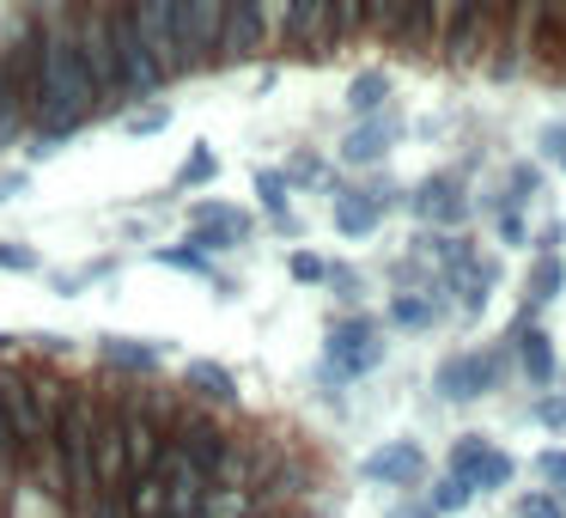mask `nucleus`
Instances as JSON below:
<instances>
[{"label":"nucleus","instance_id":"1","mask_svg":"<svg viewBox=\"0 0 566 518\" xmlns=\"http://www.w3.org/2000/svg\"><path fill=\"white\" fill-rule=\"evenodd\" d=\"M104 116V92L92 80L80 38L67 19H43L38 25V111L31 128H67V135H86V123Z\"/></svg>","mask_w":566,"mask_h":518},{"label":"nucleus","instance_id":"2","mask_svg":"<svg viewBox=\"0 0 566 518\" xmlns=\"http://www.w3.org/2000/svg\"><path fill=\"white\" fill-rule=\"evenodd\" d=\"M104 13H111L116 74H123V111H128V104H140V99H159V92L171 86V74H165V62L147 50L135 13H128V0H104Z\"/></svg>","mask_w":566,"mask_h":518},{"label":"nucleus","instance_id":"3","mask_svg":"<svg viewBox=\"0 0 566 518\" xmlns=\"http://www.w3.org/2000/svg\"><path fill=\"white\" fill-rule=\"evenodd\" d=\"M378 366H384V335H378V323H371L366 311H354V318H335L329 335H323V372H317V379L342 391V384L366 379V372H378Z\"/></svg>","mask_w":566,"mask_h":518},{"label":"nucleus","instance_id":"4","mask_svg":"<svg viewBox=\"0 0 566 518\" xmlns=\"http://www.w3.org/2000/svg\"><path fill=\"white\" fill-rule=\"evenodd\" d=\"M92 396L86 391H62V403H55L50 415V433L43 439L55 445V457H62V469L74 476V494L80 500H92L98 494V481H92Z\"/></svg>","mask_w":566,"mask_h":518},{"label":"nucleus","instance_id":"5","mask_svg":"<svg viewBox=\"0 0 566 518\" xmlns=\"http://www.w3.org/2000/svg\"><path fill=\"white\" fill-rule=\"evenodd\" d=\"M274 43L262 0H220V43H213V68H244Z\"/></svg>","mask_w":566,"mask_h":518},{"label":"nucleus","instance_id":"6","mask_svg":"<svg viewBox=\"0 0 566 518\" xmlns=\"http://www.w3.org/2000/svg\"><path fill=\"white\" fill-rule=\"evenodd\" d=\"M390 208H402V189L396 184H354V189L335 184L329 189V220L342 238H371Z\"/></svg>","mask_w":566,"mask_h":518},{"label":"nucleus","instance_id":"7","mask_svg":"<svg viewBox=\"0 0 566 518\" xmlns=\"http://www.w3.org/2000/svg\"><path fill=\"white\" fill-rule=\"evenodd\" d=\"M74 38H80V55H86L98 92H104V111H123V74H116V43H111V13H104V0H92L86 13H80Z\"/></svg>","mask_w":566,"mask_h":518},{"label":"nucleus","instance_id":"8","mask_svg":"<svg viewBox=\"0 0 566 518\" xmlns=\"http://www.w3.org/2000/svg\"><path fill=\"white\" fill-rule=\"evenodd\" d=\"M250 214L244 208H232V201H196L189 208V238L184 245H196V250H208V257H232V250H244L250 245Z\"/></svg>","mask_w":566,"mask_h":518},{"label":"nucleus","instance_id":"9","mask_svg":"<svg viewBox=\"0 0 566 518\" xmlns=\"http://www.w3.org/2000/svg\"><path fill=\"white\" fill-rule=\"evenodd\" d=\"M0 415H7V427H13L19 464H25V457L43 445L50 421H43V408H38V384H31L25 372H13V366H0Z\"/></svg>","mask_w":566,"mask_h":518},{"label":"nucleus","instance_id":"10","mask_svg":"<svg viewBox=\"0 0 566 518\" xmlns=\"http://www.w3.org/2000/svg\"><path fill=\"white\" fill-rule=\"evenodd\" d=\"M500 372H505L500 348H481V354H451L439 366V379H432V391H439L444 403H475V396H488L493 384H500Z\"/></svg>","mask_w":566,"mask_h":518},{"label":"nucleus","instance_id":"11","mask_svg":"<svg viewBox=\"0 0 566 518\" xmlns=\"http://www.w3.org/2000/svg\"><path fill=\"white\" fill-rule=\"evenodd\" d=\"M402 208L415 214L420 226H444V232H457V226L469 220V196H463V177L457 172H432L427 184H415L402 196Z\"/></svg>","mask_w":566,"mask_h":518},{"label":"nucleus","instance_id":"12","mask_svg":"<svg viewBox=\"0 0 566 518\" xmlns=\"http://www.w3.org/2000/svg\"><path fill=\"white\" fill-rule=\"evenodd\" d=\"M128 13H135L147 50L165 62V74L184 80V13H177V0H128Z\"/></svg>","mask_w":566,"mask_h":518},{"label":"nucleus","instance_id":"13","mask_svg":"<svg viewBox=\"0 0 566 518\" xmlns=\"http://www.w3.org/2000/svg\"><path fill=\"white\" fill-rule=\"evenodd\" d=\"M396 135H402V116L396 111H371V116H354V128L342 135V147H335V159L342 165H384L396 147Z\"/></svg>","mask_w":566,"mask_h":518},{"label":"nucleus","instance_id":"14","mask_svg":"<svg viewBox=\"0 0 566 518\" xmlns=\"http://www.w3.org/2000/svg\"><path fill=\"white\" fill-rule=\"evenodd\" d=\"M451 476H463L469 488L488 494V488H505V481L517 476V464L500 452V445L481 439V433H463V439L451 445Z\"/></svg>","mask_w":566,"mask_h":518},{"label":"nucleus","instance_id":"15","mask_svg":"<svg viewBox=\"0 0 566 518\" xmlns=\"http://www.w3.org/2000/svg\"><path fill=\"white\" fill-rule=\"evenodd\" d=\"M184 13V80L213 68V43H220V0H177Z\"/></svg>","mask_w":566,"mask_h":518},{"label":"nucleus","instance_id":"16","mask_svg":"<svg viewBox=\"0 0 566 518\" xmlns=\"http://www.w3.org/2000/svg\"><path fill=\"white\" fill-rule=\"evenodd\" d=\"M293 55H329V0H286L281 38Z\"/></svg>","mask_w":566,"mask_h":518},{"label":"nucleus","instance_id":"17","mask_svg":"<svg viewBox=\"0 0 566 518\" xmlns=\"http://www.w3.org/2000/svg\"><path fill=\"white\" fill-rule=\"evenodd\" d=\"M116 427H123L128 476H147L153 457H159V445H165V427L153 421V408H140V403H123V408H116Z\"/></svg>","mask_w":566,"mask_h":518},{"label":"nucleus","instance_id":"18","mask_svg":"<svg viewBox=\"0 0 566 518\" xmlns=\"http://www.w3.org/2000/svg\"><path fill=\"white\" fill-rule=\"evenodd\" d=\"M359 476H366V481H384V488H415V481L427 476V457H420V445L396 439V445H378V452L359 464Z\"/></svg>","mask_w":566,"mask_h":518},{"label":"nucleus","instance_id":"19","mask_svg":"<svg viewBox=\"0 0 566 518\" xmlns=\"http://www.w3.org/2000/svg\"><path fill=\"white\" fill-rule=\"evenodd\" d=\"M542 38H566V0H512V43L536 50Z\"/></svg>","mask_w":566,"mask_h":518},{"label":"nucleus","instance_id":"20","mask_svg":"<svg viewBox=\"0 0 566 518\" xmlns=\"http://www.w3.org/2000/svg\"><path fill=\"white\" fill-rule=\"evenodd\" d=\"M165 354H171V342H140V335H98V360H104V366L135 372V379L159 372Z\"/></svg>","mask_w":566,"mask_h":518},{"label":"nucleus","instance_id":"21","mask_svg":"<svg viewBox=\"0 0 566 518\" xmlns=\"http://www.w3.org/2000/svg\"><path fill=\"white\" fill-rule=\"evenodd\" d=\"M530 311H536V305H524V318H517V330H512L517 366H524V379L536 384V391H548V384H554V342H548V330L530 323Z\"/></svg>","mask_w":566,"mask_h":518},{"label":"nucleus","instance_id":"22","mask_svg":"<svg viewBox=\"0 0 566 518\" xmlns=\"http://www.w3.org/2000/svg\"><path fill=\"white\" fill-rule=\"evenodd\" d=\"M123 476H128L123 427H116V415H92V481H98V488H116Z\"/></svg>","mask_w":566,"mask_h":518},{"label":"nucleus","instance_id":"23","mask_svg":"<svg viewBox=\"0 0 566 518\" xmlns=\"http://www.w3.org/2000/svg\"><path fill=\"white\" fill-rule=\"evenodd\" d=\"M171 445H184V452L208 469V481H213V469H220V457H226V445H232V439H226V427H213V415H184Z\"/></svg>","mask_w":566,"mask_h":518},{"label":"nucleus","instance_id":"24","mask_svg":"<svg viewBox=\"0 0 566 518\" xmlns=\"http://www.w3.org/2000/svg\"><path fill=\"white\" fill-rule=\"evenodd\" d=\"M184 391L196 396V403H208V408H232L238 403V379H232V366H220V360H189Z\"/></svg>","mask_w":566,"mask_h":518},{"label":"nucleus","instance_id":"25","mask_svg":"<svg viewBox=\"0 0 566 518\" xmlns=\"http://www.w3.org/2000/svg\"><path fill=\"white\" fill-rule=\"evenodd\" d=\"M439 293H444V274L432 287H420V293H396L390 299V323H396V330H432V323L444 318V299Z\"/></svg>","mask_w":566,"mask_h":518},{"label":"nucleus","instance_id":"26","mask_svg":"<svg viewBox=\"0 0 566 518\" xmlns=\"http://www.w3.org/2000/svg\"><path fill=\"white\" fill-rule=\"evenodd\" d=\"M256 201H262V214H269L281 232H293V177L281 172V165H256Z\"/></svg>","mask_w":566,"mask_h":518},{"label":"nucleus","instance_id":"27","mask_svg":"<svg viewBox=\"0 0 566 518\" xmlns=\"http://www.w3.org/2000/svg\"><path fill=\"white\" fill-rule=\"evenodd\" d=\"M396 86L384 68H359L354 80H347V116H371V111H390Z\"/></svg>","mask_w":566,"mask_h":518},{"label":"nucleus","instance_id":"28","mask_svg":"<svg viewBox=\"0 0 566 518\" xmlns=\"http://www.w3.org/2000/svg\"><path fill=\"white\" fill-rule=\"evenodd\" d=\"M560 287H566L560 250H536V262H530V305H548V299H560Z\"/></svg>","mask_w":566,"mask_h":518},{"label":"nucleus","instance_id":"29","mask_svg":"<svg viewBox=\"0 0 566 518\" xmlns=\"http://www.w3.org/2000/svg\"><path fill=\"white\" fill-rule=\"evenodd\" d=\"M384 38H427V0H384Z\"/></svg>","mask_w":566,"mask_h":518},{"label":"nucleus","instance_id":"30","mask_svg":"<svg viewBox=\"0 0 566 518\" xmlns=\"http://www.w3.org/2000/svg\"><path fill=\"white\" fill-rule=\"evenodd\" d=\"M536 196H542V172L530 159H517L512 172H505V196L493 201V208H530Z\"/></svg>","mask_w":566,"mask_h":518},{"label":"nucleus","instance_id":"31","mask_svg":"<svg viewBox=\"0 0 566 518\" xmlns=\"http://www.w3.org/2000/svg\"><path fill=\"white\" fill-rule=\"evenodd\" d=\"M123 512L128 518H159L165 512V481L153 476V469H147V476H128V506H123Z\"/></svg>","mask_w":566,"mask_h":518},{"label":"nucleus","instance_id":"32","mask_svg":"<svg viewBox=\"0 0 566 518\" xmlns=\"http://www.w3.org/2000/svg\"><path fill=\"white\" fill-rule=\"evenodd\" d=\"M147 257H153V262H165V269L201 274V281L213 274V257H208V250H196V245H159V250H147Z\"/></svg>","mask_w":566,"mask_h":518},{"label":"nucleus","instance_id":"33","mask_svg":"<svg viewBox=\"0 0 566 518\" xmlns=\"http://www.w3.org/2000/svg\"><path fill=\"white\" fill-rule=\"evenodd\" d=\"M366 31V0H329V50Z\"/></svg>","mask_w":566,"mask_h":518},{"label":"nucleus","instance_id":"34","mask_svg":"<svg viewBox=\"0 0 566 518\" xmlns=\"http://www.w3.org/2000/svg\"><path fill=\"white\" fill-rule=\"evenodd\" d=\"M19 135H25V111H19L13 80H7V62H0V147H13Z\"/></svg>","mask_w":566,"mask_h":518},{"label":"nucleus","instance_id":"35","mask_svg":"<svg viewBox=\"0 0 566 518\" xmlns=\"http://www.w3.org/2000/svg\"><path fill=\"white\" fill-rule=\"evenodd\" d=\"M220 177V159H213V147H196L184 159V172H177V184L171 189H196V184H213Z\"/></svg>","mask_w":566,"mask_h":518},{"label":"nucleus","instance_id":"36","mask_svg":"<svg viewBox=\"0 0 566 518\" xmlns=\"http://www.w3.org/2000/svg\"><path fill=\"white\" fill-rule=\"evenodd\" d=\"M0 269H7V274H38V269H43V257H38V245L0 238Z\"/></svg>","mask_w":566,"mask_h":518},{"label":"nucleus","instance_id":"37","mask_svg":"<svg viewBox=\"0 0 566 518\" xmlns=\"http://www.w3.org/2000/svg\"><path fill=\"white\" fill-rule=\"evenodd\" d=\"M469 500H475V488H469L463 476H444L439 488H432V512H463Z\"/></svg>","mask_w":566,"mask_h":518},{"label":"nucleus","instance_id":"38","mask_svg":"<svg viewBox=\"0 0 566 518\" xmlns=\"http://www.w3.org/2000/svg\"><path fill=\"white\" fill-rule=\"evenodd\" d=\"M517 518H566V500L548 488H530L524 500H517Z\"/></svg>","mask_w":566,"mask_h":518},{"label":"nucleus","instance_id":"39","mask_svg":"<svg viewBox=\"0 0 566 518\" xmlns=\"http://www.w3.org/2000/svg\"><path fill=\"white\" fill-rule=\"evenodd\" d=\"M159 128H171V104H147L128 116V135H159Z\"/></svg>","mask_w":566,"mask_h":518},{"label":"nucleus","instance_id":"40","mask_svg":"<svg viewBox=\"0 0 566 518\" xmlns=\"http://www.w3.org/2000/svg\"><path fill=\"white\" fill-rule=\"evenodd\" d=\"M286 269H293V281L317 287L323 274H329V262H323V257H311V250H293V257H286Z\"/></svg>","mask_w":566,"mask_h":518},{"label":"nucleus","instance_id":"41","mask_svg":"<svg viewBox=\"0 0 566 518\" xmlns=\"http://www.w3.org/2000/svg\"><path fill=\"white\" fill-rule=\"evenodd\" d=\"M530 415H536L542 427H566V391H548V396H536V403H530Z\"/></svg>","mask_w":566,"mask_h":518},{"label":"nucleus","instance_id":"42","mask_svg":"<svg viewBox=\"0 0 566 518\" xmlns=\"http://www.w3.org/2000/svg\"><path fill=\"white\" fill-rule=\"evenodd\" d=\"M536 469H542V481H554V494L566 500V452H542Z\"/></svg>","mask_w":566,"mask_h":518},{"label":"nucleus","instance_id":"43","mask_svg":"<svg viewBox=\"0 0 566 518\" xmlns=\"http://www.w3.org/2000/svg\"><path fill=\"white\" fill-rule=\"evenodd\" d=\"M542 153H548V159L566 172V123H548V128H542Z\"/></svg>","mask_w":566,"mask_h":518},{"label":"nucleus","instance_id":"44","mask_svg":"<svg viewBox=\"0 0 566 518\" xmlns=\"http://www.w3.org/2000/svg\"><path fill=\"white\" fill-rule=\"evenodd\" d=\"M323 281H329V287H335V299H347V305L359 299V274H354V269H329Z\"/></svg>","mask_w":566,"mask_h":518},{"label":"nucleus","instance_id":"45","mask_svg":"<svg viewBox=\"0 0 566 518\" xmlns=\"http://www.w3.org/2000/svg\"><path fill=\"white\" fill-rule=\"evenodd\" d=\"M13 457H19V439H13V427H7V415H0V469H13Z\"/></svg>","mask_w":566,"mask_h":518},{"label":"nucleus","instance_id":"46","mask_svg":"<svg viewBox=\"0 0 566 518\" xmlns=\"http://www.w3.org/2000/svg\"><path fill=\"white\" fill-rule=\"evenodd\" d=\"M25 184H31V172H25V165H19V172H0V196H19Z\"/></svg>","mask_w":566,"mask_h":518},{"label":"nucleus","instance_id":"47","mask_svg":"<svg viewBox=\"0 0 566 518\" xmlns=\"http://www.w3.org/2000/svg\"><path fill=\"white\" fill-rule=\"evenodd\" d=\"M560 238H566L560 226H542V232H536V250H560Z\"/></svg>","mask_w":566,"mask_h":518},{"label":"nucleus","instance_id":"48","mask_svg":"<svg viewBox=\"0 0 566 518\" xmlns=\"http://www.w3.org/2000/svg\"><path fill=\"white\" fill-rule=\"evenodd\" d=\"M402 518H432V512H402Z\"/></svg>","mask_w":566,"mask_h":518},{"label":"nucleus","instance_id":"49","mask_svg":"<svg viewBox=\"0 0 566 518\" xmlns=\"http://www.w3.org/2000/svg\"><path fill=\"white\" fill-rule=\"evenodd\" d=\"M159 518H177V512H159Z\"/></svg>","mask_w":566,"mask_h":518}]
</instances>
